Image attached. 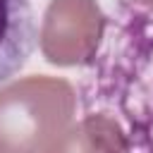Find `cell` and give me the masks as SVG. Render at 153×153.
I'll use <instances>...</instances> for the list:
<instances>
[{"label":"cell","mask_w":153,"mask_h":153,"mask_svg":"<svg viewBox=\"0 0 153 153\" xmlns=\"http://www.w3.org/2000/svg\"><path fill=\"white\" fill-rule=\"evenodd\" d=\"M98 43L79 86L84 117L110 122L124 153H153V5L120 0Z\"/></svg>","instance_id":"1"},{"label":"cell","mask_w":153,"mask_h":153,"mask_svg":"<svg viewBox=\"0 0 153 153\" xmlns=\"http://www.w3.org/2000/svg\"><path fill=\"white\" fill-rule=\"evenodd\" d=\"M31 0H0V84L12 79L36 48Z\"/></svg>","instance_id":"2"}]
</instances>
